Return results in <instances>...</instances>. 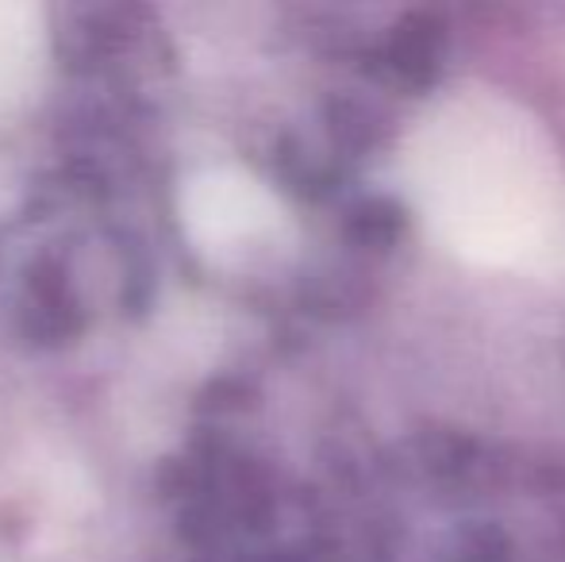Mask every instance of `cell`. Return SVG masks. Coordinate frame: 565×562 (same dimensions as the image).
<instances>
[{
    "mask_svg": "<svg viewBox=\"0 0 565 562\" xmlns=\"http://www.w3.org/2000/svg\"><path fill=\"white\" fill-rule=\"evenodd\" d=\"M435 155L427 193H435V220L477 258H523L546 251L554 232L551 178L535 142H523L512 120L489 128L473 124L450 131Z\"/></svg>",
    "mask_w": 565,
    "mask_h": 562,
    "instance_id": "6da1fadb",
    "label": "cell"
},
{
    "mask_svg": "<svg viewBox=\"0 0 565 562\" xmlns=\"http://www.w3.org/2000/svg\"><path fill=\"white\" fill-rule=\"evenodd\" d=\"M185 232L204 255L220 263H243L281 240L285 212L262 181L235 170L201 173L181 197Z\"/></svg>",
    "mask_w": 565,
    "mask_h": 562,
    "instance_id": "7a4b0ae2",
    "label": "cell"
},
{
    "mask_svg": "<svg viewBox=\"0 0 565 562\" xmlns=\"http://www.w3.org/2000/svg\"><path fill=\"white\" fill-rule=\"evenodd\" d=\"M46 62L43 12L15 0H0V113L23 105L35 93Z\"/></svg>",
    "mask_w": 565,
    "mask_h": 562,
    "instance_id": "3957f363",
    "label": "cell"
}]
</instances>
